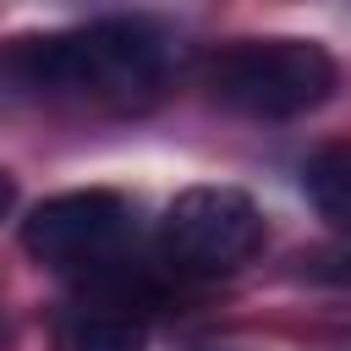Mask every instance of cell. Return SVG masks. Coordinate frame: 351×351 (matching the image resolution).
<instances>
[{
  "label": "cell",
  "mask_w": 351,
  "mask_h": 351,
  "mask_svg": "<svg viewBox=\"0 0 351 351\" xmlns=\"http://www.w3.org/2000/svg\"><path fill=\"white\" fill-rule=\"evenodd\" d=\"M126 236H132V203L121 192H104V186L55 192V197L33 203L27 219H22L27 258H38L49 269H99V263H115L121 247H126Z\"/></svg>",
  "instance_id": "4"
},
{
  "label": "cell",
  "mask_w": 351,
  "mask_h": 351,
  "mask_svg": "<svg viewBox=\"0 0 351 351\" xmlns=\"http://www.w3.org/2000/svg\"><path fill=\"white\" fill-rule=\"evenodd\" d=\"M263 241V208L241 186H186L159 219V247L186 274H230L252 263Z\"/></svg>",
  "instance_id": "3"
},
{
  "label": "cell",
  "mask_w": 351,
  "mask_h": 351,
  "mask_svg": "<svg viewBox=\"0 0 351 351\" xmlns=\"http://www.w3.org/2000/svg\"><path fill=\"white\" fill-rule=\"evenodd\" d=\"M49 351H148V329L121 307H66L49 324Z\"/></svg>",
  "instance_id": "5"
},
{
  "label": "cell",
  "mask_w": 351,
  "mask_h": 351,
  "mask_svg": "<svg viewBox=\"0 0 351 351\" xmlns=\"http://www.w3.org/2000/svg\"><path fill=\"white\" fill-rule=\"evenodd\" d=\"M5 77L33 93L137 99L165 77V33L148 22H88L16 38L5 55Z\"/></svg>",
  "instance_id": "1"
},
{
  "label": "cell",
  "mask_w": 351,
  "mask_h": 351,
  "mask_svg": "<svg viewBox=\"0 0 351 351\" xmlns=\"http://www.w3.org/2000/svg\"><path fill=\"white\" fill-rule=\"evenodd\" d=\"M302 192H307V203H313L335 230L351 236V143L318 148V154L307 159V170H302Z\"/></svg>",
  "instance_id": "6"
},
{
  "label": "cell",
  "mask_w": 351,
  "mask_h": 351,
  "mask_svg": "<svg viewBox=\"0 0 351 351\" xmlns=\"http://www.w3.org/2000/svg\"><path fill=\"white\" fill-rule=\"evenodd\" d=\"M208 88L219 104L241 115L291 121L335 93V60L313 38H241L225 55H214Z\"/></svg>",
  "instance_id": "2"
}]
</instances>
